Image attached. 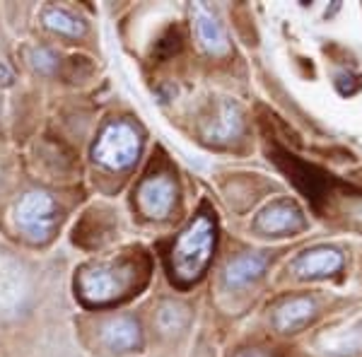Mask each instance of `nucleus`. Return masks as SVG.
Returning a JSON list of instances; mask_svg holds the SVG:
<instances>
[{
	"instance_id": "f257e3e1",
	"label": "nucleus",
	"mask_w": 362,
	"mask_h": 357,
	"mask_svg": "<svg viewBox=\"0 0 362 357\" xmlns=\"http://www.w3.org/2000/svg\"><path fill=\"white\" fill-rule=\"evenodd\" d=\"M140 266L133 259L102 261L85 266L78 275V295L85 304L102 307V304L119 302L138 288Z\"/></svg>"
},
{
	"instance_id": "f03ea898",
	"label": "nucleus",
	"mask_w": 362,
	"mask_h": 357,
	"mask_svg": "<svg viewBox=\"0 0 362 357\" xmlns=\"http://www.w3.org/2000/svg\"><path fill=\"white\" fill-rule=\"evenodd\" d=\"M215 249V220L208 215L198 218L177 237L169 254V271L181 285H189L206 273Z\"/></svg>"
},
{
	"instance_id": "7ed1b4c3",
	"label": "nucleus",
	"mask_w": 362,
	"mask_h": 357,
	"mask_svg": "<svg viewBox=\"0 0 362 357\" xmlns=\"http://www.w3.org/2000/svg\"><path fill=\"white\" fill-rule=\"evenodd\" d=\"M140 148H143V138H140L138 128L128 121H114L97 138L95 160L107 169L124 172V169L136 165Z\"/></svg>"
},
{
	"instance_id": "20e7f679",
	"label": "nucleus",
	"mask_w": 362,
	"mask_h": 357,
	"mask_svg": "<svg viewBox=\"0 0 362 357\" xmlns=\"http://www.w3.org/2000/svg\"><path fill=\"white\" fill-rule=\"evenodd\" d=\"M17 227L34 244H46L54 239L58 227V206L46 191H29L20 198L15 210Z\"/></svg>"
},
{
	"instance_id": "39448f33",
	"label": "nucleus",
	"mask_w": 362,
	"mask_h": 357,
	"mask_svg": "<svg viewBox=\"0 0 362 357\" xmlns=\"http://www.w3.org/2000/svg\"><path fill=\"white\" fill-rule=\"evenodd\" d=\"M32 280L27 268L13 256H0V314H17L27 307Z\"/></svg>"
},
{
	"instance_id": "423d86ee",
	"label": "nucleus",
	"mask_w": 362,
	"mask_h": 357,
	"mask_svg": "<svg viewBox=\"0 0 362 357\" xmlns=\"http://www.w3.org/2000/svg\"><path fill=\"white\" fill-rule=\"evenodd\" d=\"M136 198H138L140 213L145 218L162 220L167 218L169 210L177 203V184L169 177H165V174H157V177H150L140 184Z\"/></svg>"
},
{
	"instance_id": "0eeeda50",
	"label": "nucleus",
	"mask_w": 362,
	"mask_h": 357,
	"mask_svg": "<svg viewBox=\"0 0 362 357\" xmlns=\"http://www.w3.org/2000/svg\"><path fill=\"white\" fill-rule=\"evenodd\" d=\"M99 338L107 345L109 350L116 353H126V350H136L140 341H143V333H140V324L131 316H114V319L104 321Z\"/></svg>"
},
{
	"instance_id": "6e6552de",
	"label": "nucleus",
	"mask_w": 362,
	"mask_h": 357,
	"mask_svg": "<svg viewBox=\"0 0 362 357\" xmlns=\"http://www.w3.org/2000/svg\"><path fill=\"white\" fill-rule=\"evenodd\" d=\"M194 27H196V37L201 42L203 49L213 56H225L230 51L227 44L225 29L220 25V20L213 15V10H208L206 5H194Z\"/></svg>"
},
{
	"instance_id": "1a4fd4ad",
	"label": "nucleus",
	"mask_w": 362,
	"mask_h": 357,
	"mask_svg": "<svg viewBox=\"0 0 362 357\" xmlns=\"http://www.w3.org/2000/svg\"><path fill=\"white\" fill-rule=\"evenodd\" d=\"M305 225V215L295 203H273L256 218V227L266 234L295 232Z\"/></svg>"
},
{
	"instance_id": "9d476101",
	"label": "nucleus",
	"mask_w": 362,
	"mask_h": 357,
	"mask_svg": "<svg viewBox=\"0 0 362 357\" xmlns=\"http://www.w3.org/2000/svg\"><path fill=\"white\" fill-rule=\"evenodd\" d=\"M343 268V254L336 249L321 247L302 254L295 261V273L302 278H324V275H334Z\"/></svg>"
},
{
	"instance_id": "9b49d317",
	"label": "nucleus",
	"mask_w": 362,
	"mask_h": 357,
	"mask_svg": "<svg viewBox=\"0 0 362 357\" xmlns=\"http://www.w3.org/2000/svg\"><path fill=\"white\" fill-rule=\"evenodd\" d=\"M266 256L261 254H244L232 259L225 266V285L227 288H247L249 283L261 278L266 271Z\"/></svg>"
},
{
	"instance_id": "f8f14e48",
	"label": "nucleus",
	"mask_w": 362,
	"mask_h": 357,
	"mask_svg": "<svg viewBox=\"0 0 362 357\" xmlns=\"http://www.w3.org/2000/svg\"><path fill=\"white\" fill-rule=\"evenodd\" d=\"M244 121H242V111H239L235 104H223L215 116V121L208 128V138L218 140V143H225V140H232L242 133Z\"/></svg>"
},
{
	"instance_id": "ddd939ff",
	"label": "nucleus",
	"mask_w": 362,
	"mask_h": 357,
	"mask_svg": "<svg viewBox=\"0 0 362 357\" xmlns=\"http://www.w3.org/2000/svg\"><path fill=\"white\" fill-rule=\"evenodd\" d=\"M314 314V302L309 297H295L285 302L276 312V326L280 331H295L302 324H307Z\"/></svg>"
},
{
	"instance_id": "4468645a",
	"label": "nucleus",
	"mask_w": 362,
	"mask_h": 357,
	"mask_svg": "<svg viewBox=\"0 0 362 357\" xmlns=\"http://www.w3.org/2000/svg\"><path fill=\"white\" fill-rule=\"evenodd\" d=\"M44 25L51 29V32H58L63 37H80L85 34V22L80 17H75L73 13L63 8H49L44 13Z\"/></svg>"
},
{
	"instance_id": "2eb2a0df",
	"label": "nucleus",
	"mask_w": 362,
	"mask_h": 357,
	"mask_svg": "<svg viewBox=\"0 0 362 357\" xmlns=\"http://www.w3.org/2000/svg\"><path fill=\"white\" fill-rule=\"evenodd\" d=\"M186 319H189V314H186V307H181V304H174V302L162 304V309L157 312V326H160L162 331H167V333L179 331L181 326L186 324Z\"/></svg>"
},
{
	"instance_id": "dca6fc26",
	"label": "nucleus",
	"mask_w": 362,
	"mask_h": 357,
	"mask_svg": "<svg viewBox=\"0 0 362 357\" xmlns=\"http://www.w3.org/2000/svg\"><path fill=\"white\" fill-rule=\"evenodd\" d=\"M29 63H32L34 70H39V73L49 75L54 73L56 66H58V58L51 49H46V46H37V49L29 51Z\"/></svg>"
},
{
	"instance_id": "f3484780",
	"label": "nucleus",
	"mask_w": 362,
	"mask_h": 357,
	"mask_svg": "<svg viewBox=\"0 0 362 357\" xmlns=\"http://www.w3.org/2000/svg\"><path fill=\"white\" fill-rule=\"evenodd\" d=\"M10 83H13V70L0 61V85H10Z\"/></svg>"
},
{
	"instance_id": "a211bd4d",
	"label": "nucleus",
	"mask_w": 362,
	"mask_h": 357,
	"mask_svg": "<svg viewBox=\"0 0 362 357\" xmlns=\"http://www.w3.org/2000/svg\"><path fill=\"white\" fill-rule=\"evenodd\" d=\"M237 357H268V355L261 353V350H247V353H239Z\"/></svg>"
}]
</instances>
